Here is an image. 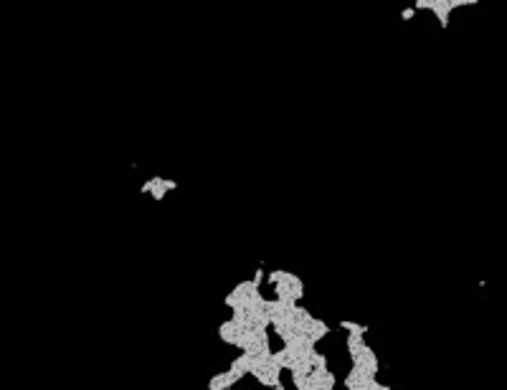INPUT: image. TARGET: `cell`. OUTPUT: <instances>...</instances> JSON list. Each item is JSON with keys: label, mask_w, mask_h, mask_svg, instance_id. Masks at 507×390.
Here are the masks:
<instances>
[{"label": "cell", "mask_w": 507, "mask_h": 390, "mask_svg": "<svg viewBox=\"0 0 507 390\" xmlns=\"http://www.w3.org/2000/svg\"><path fill=\"white\" fill-rule=\"evenodd\" d=\"M236 383H238V375H236V372H231V370L216 372L213 378H211V383H208V390H228V388L236 385Z\"/></svg>", "instance_id": "cell-3"}, {"label": "cell", "mask_w": 507, "mask_h": 390, "mask_svg": "<svg viewBox=\"0 0 507 390\" xmlns=\"http://www.w3.org/2000/svg\"><path fill=\"white\" fill-rule=\"evenodd\" d=\"M365 390H391V385H383V383H378L376 378H373L370 383H368V388Z\"/></svg>", "instance_id": "cell-9"}, {"label": "cell", "mask_w": 507, "mask_h": 390, "mask_svg": "<svg viewBox=\"0 0 507 390\" xmlns=\"http://www.w3.org/2000/svg\"><path fill=\"white\" fill-rule=\"evenodd\" d=\"M261 281H264V268H256V271H254V276H251V284L254 287H261Z\"/></svg>", "instance_id": "cell-8"}, {"label": "cell", "mask_w": 507, "mask_h": 390, "mask_svg": "<svg viewBox=\"0 0 507 390\" xmlns=\"http://www.w3.org/2000/svg\"><path fill=\"white\" fill-rule=\"evenodd\" d=\"M345 347H348V355H350V357H357V355L365 350V337H363V335H353V332H348Z\"/></svg>", "instance_id": "cell-6"}, {"label": "cell", "mask_w": 507, "mask_h": 390, "mask_svg": "<svg viewBox=\"0 0 507 390\" xmlns=\"http://www.w3.org/2000/svg\"><path fill=\"white\" fill-rule=\"evenodd\" d=\"M340 327L345 329V332H353V335H368V327H365V324H357V322H350V319H342Z\"/></svg>", "instance_id": "cell-7"}, {"label": "cell", "mask_w": 507, "mask_h": 390, "mask_svg": "<svg viewBox=\"0 0 507 390\" xmlns=\"http://www.w3.org/2000/svg\"><path fill=\"white\" fill-rule=\"evenodd\" d=\"M413 13H416L413 8H406L404 13H401V16H404V21H411V18H413Z\"/></svg>", "instance_id": "cell-10"}, {"label": "cell", "mask_w": 507, "mask_h": 390, "mask_svg": "<svg viewBox=\"0 0 507 390\" xmlns=\"http://www.w3.org/2000/svg\"><path fill=\"white\" fill-rule=\"evenodd\" d=\"M228 370H231V372H236V375H238V380H241L244 375H249V370H251V355H249V352H241V355H238V357L233 360V363H231V367H228Z\"/></svg>", "instance_id": "cell-5"}, {"label": "cell", "mask_w": 507, "mask_h": 390, "mask_svg": "<svg viewBox=\"0 0 507 390\" xmlns=\"http://www.w3.org/2000/svg\"><path fill=\"white\" fill-rule=\"evenodd\" d=\"M269 390H287L284 385H274V388H269Z\"/></svg>", "instance_id": "cell-11"}, {"label": "cell", "mask_w": 507, "mask_h": 390, "mask_svg": "<svg viewBox=\"0 0 507 390\" xmlns=\"http://www.w3.org/2000/svg\"><path fill=\"white\" fill-rule=\"evenodd\" d=\"M241 332H244V327H238L233 319L223 322V324L218 327V337L226 342V344H233V347H238V350H241Z\"/></svg>", "instance_id": "cell-2"}, {"label": "cell", "mask_w": 507, "mask_h": 390, "mask_svg": "<svg viewBox=\"0 0 507 390\" xmlns=\"http://www.w3.org/2000/svg\"><path fill=\"white\" fill-rule=\"evenodd\" d=\"M327 335H330V327H327L320 317H312L309 319V324H307V340L315 344V342H320V340H325Z\"/></svg>", "instance_id": "cell-4"}, {"label": "cell", "mask_w": 507, "mask_h": 390, "mask_svg": "<svg viewBox=\"0 0 507 390\" xmlns=\"http://www.w3.org/2000/svg\"><path fill=\"white\" fill-rule=\"evenodd\" d=\"M142 193H152V198L155 200H162L170 190H177V183L175 180H168V177H162V175H152L147 183L140 188Z\"/></svg>", "instance_id": "cell-1"}]
</instances>
